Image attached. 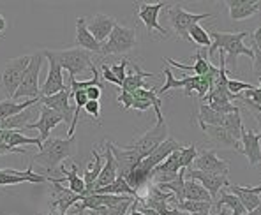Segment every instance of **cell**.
I'll use <instances>...</instances> for the list:
<instances>
[{
	"label": "cell",
	"mask_w": 261,
	"mask_h": 215,
	"mask_svg": "<svg viewBox=\"0 0 261 215\" xmlns=\"http://www.w3.org/2000/svg\"><path fill=\"white\" fill-rule=\"evenodd\" d=\"M191 215H210V212H201V213H191Z\"/></svg>",
	"instance_id": "56"
},
{
	"label": "cell",
	"mask_w": 261,
	"mask_h": 215,
	"mask_svg": "<svg viewBox=\"0 0 261 215\" xmlns=\"http://www.w3.org/2000/svg\"><path fill=\"white\" fill-rule=\"evenodd\" d=\"M92 157H94V160H92V164H88L85 173H83V182H85V193H83L82 196H87L95 187V182H97L99 175H101V170H102V164H105V163H102L101 153L95 150V148L92 150Z\"/></svg>",
	"instance_id": "27"
},
{
	"label": "cell",
	"mask_w": 261,
	"mask_h": 215,
	"mask_svg": "<svg viewBox=\"0 0 261 215\" xmlns=\"http://www.w3.org/2000/svg\"><path fill=\"white\" fill-rule=\"evenodd\" d=\"M194 59H196V62L193 65L180 64L178 60H173V59H170V57H164V62H168L170 65L176 67V69H182V71L194 72V76H205L206 72H208L210 69H212V62H210V60H206L205 57L201 55V51H196Z\"/></svg>",
	"instance_id": "26"
},
{
	"label": "cell",
	"mask_w": 261,
	"mask_h": 215,
	"mask_svg": "<svg viewBox=\"0 0 261 215\" xmlns=\"http://www.w3.org/2000/svg\"><path fill=\"white\" fill-rule=\"evenodd\" d=\"M224 4L228 6L229 18L233 21H242L245 18L254 16L261 9L259 0H226Z\"/></svg>",
	"instance_id": "21"
},
{
	"label": "cell",
	"mask_w": 261,
	"mask_h": 215,
	"mask_svg": "<svg viewBox=\"0 0 261 215\" xmlns=\"http://www.w3.org/2000/svg\"><path fill=\"white\" fill-rule=\"evenodd\" d=\"M134 201H136V199H129V201H124L122 205L113 206V208L99 206V208H95V210H88V215H127L129 206L133 205Z\"/></svg>",
	"instance_id": "39"
},
{
	"label": "cell",
	"mask_w": 261,
	"mask_h": 215,
	"mask_svg": "<svg viewBox=\"0 0 261 215\" xmlns=\"http://www.w3.org/2000/svg\"><path fill=\"white\" fill-rule=\"evenodd\" d=\"M69 97H71V90L65 88V90L59 92V94H55V95H49V97H39V104L57 111V113L62 117L64 124H69V127H71L76 108L74 104L69 102Z\"/></svg>",
	"instance_id": "10"
},
{
	"label": "cell",
	"mask_w": 261,
	"mask_h": 215,
	"mask_svg": "<svg viewBox=\"0 0 261 215\" xmlns=\"http://www.w3.org/2000/svg\"><path fill=\"white\" fill-rule=\"evenodd\" d=\"M130 65H133V71L134 72H129L127 76H125V79H124V83H122V92H127V94H133V92H136V90H140V88H150L145 83V78H152V76H155V74H152V72H145V71H141V67L138 64H134V62H129Z\"/></svg>",
	"instance_id": "24"
},
{
	"label": "cell",
	"mask_w": 261,
	"mask_h": 215,
	"mask_svg": "<svg viewBox=\"0 0 261 215\" xmlns=\"http://www.w3.org/2000/svg\"><path fill=\"white\" fill-rule=\"evenodd\" d=\"M184 201H205V203H214L212 196L208 194V191L201 185V183L194 182V180L186 178V185H184Z\"/></svg>",
	"instance_id": "30"
},
{
	"label": "cell",
	"mask_w": 261,
	"mask_h": 215,
	"mask_svg": "<svg viewBox=\"0 0 261 215\" xmlns=\"http://www.w3.org/2000/svg\"><path fill=\"white\" fill-rule=\"evenodd\" d=\"M6 153H21V155H25L27 150H25V148H20V150H14V148H11L9 145L4 141L2 134H0V155H6Z\"/></svg>",
	"instance_id": "46"
},
{
	"label": "cell",
	"mask_w": 261,
	"mask_h": 215,
	"mask_svg": "<svg viewBox=\"0 0 261 215\" xmlns=\"http://www.w3.org/2000/svg\"><path fill=\"white\" fill-rule=\"evenodd\" d=\"M101 72H102V78H105V82H110V83H113V85H117V87H122L120 82H118V79L115 78L113 72H111L108 64H105V62L101 64Z\"/></svg>",
	"instance_id": "45"
},
{
	"label": "cell",
	"mask_w": 261,
	"mask_h": 215,
	"mask_svg": "<svg viewBox=\"0 0 261 215\" xmlns=\"http://www.w3.org/2000/svg\"><path fill=\"white\" fill-rule=\"evenodd\" d=\"M6 29H7V21L4 18V14H0V32H4Z\"/></svg>",
	"instance_id": "51"
},
{
	"label": "cell",
	"mask_w": 261,
	"mask_h": 215,
	"mask_svg": "<svg viewBox=\"0 0 261 215\" xmlns=\"http://www.w3.org/2000/svg\"><path fill=\"white\" fill-rule=\"evenodd\" d=\"M36 104H39V97L37 99H27V101H23V102L9 101V99L0 101V122L6 120V118H9V117H14V115L25 111L27 108H32Z\"/></svg>",
	"instance_id": "29"
},
{
	"label": "cell",
	"mask_w": 261,
	"mask_h": 215,
	"mask_svg": "<svg viewBox=\"0 0 261 215\" xmlns=\"http://www.w3.org/2000/svg\"><path fill=\"white\" fill-rule=\"evenodd\" d=\"M78 152L76 148V138H48L39 148V152L32 157L30 163L39 164L46 171H57L64 164L65 159L72 157Z\"/></svg>",
	"instance_id": "1"
},
{
	"label": "cell",
	"mask_w": 261,
	"mask_h": 215,
	"mask_svg": "<svg viewBox=\"0 0 261 215\" xmlns=\"http://www.w3.org/2000/svg\"><path fill=\"white\" fill-rule=\"evenodd\" d=\"M199 127H201L203 132H205L206 136L214 141V143H217L219 147L231 148V150L240 152L242 143H240V141H237L235 138L228 132V130L222 127V125H199Z\"/></svg>",
	"instance_id": "22"
},
{
	"label": "cell",
	"mask_w": 261,
	"mask_h": 215,
	"mask_svg": "<svg viewBox=\"0 0 261 215\" xmlns=\"http://www.w3.org/2000/svg\"><path fill=\"white\" fill-rule=\"evenodd\" d=\"M59 171L62 173V180H67L69 182V191H72L74 194H80L82 196L85 193V182L83 178L78 175V164H71V170H65L64 164L59 168Z\"/></svg>",
	"instance_id": "31"
},
{
	"label": "cell",
	"mask_w": 261,
	"mask_h": 215,
	"mask_svg": "<svg viewBox=\"0 0 261 215\" xmlns=\"http://www.w3.org/2000/svg\"><path fill=\"white\" fill-rule=\"evenodd\" d=\"M180 148H182V145H180L178 141L175 140V138H168V140L164 141V143H161L159 147H157L155 150L150 153V155L145 157V159L140 160L138 164H140V168L145 173H148V175H150L153 168L159 166L161 163H164V160H166L168 157L171 155V153L176 152V150H180Z\"/></svg>",
	"instance_id": "13"
},
{
	"label": "cell",
	"mask_w": 261,
	"mask_h": 215,
	"mask_svg": "<svg viewBox=\"0 0 261 215\" xmlns=\"http://www.w3.org/2000/svg\"><path fill=\"white\" fill-rule=\"evenodd\" d=\"M252 115H254L256 122H258V125H259V129H261V113H252Z\"/></svg>",
	"instance_id": "54"
},
{
	"label": "cell",
	"mask_w": 261,
	"mask_h": 215,
	"mask_svg": "<svg viewBox=\"0 0 261 215\" xmlns=\"http://www.w3.org/2000/svg\"><path fill=\"white\" fill-rule=\"evenodd\" d=\"M59 124H64L62 117H60L57 111L49 110L46 106L39 108V120L37 122H30L23 130H29V129H37L39 130V141L44 143L46 140L49 138V132L53 130V127H57Z\"/></svg>",
	"instance_id": "17"
},
{
	"label": "cell",
	"mask_w": 261,
	"mask_h": 215,
	"mask_svg": "<svg viewBox=\"0 0 261 215\" xmlns=\"http://www.w3.org/2000/svg\"><path fill=\"white\" fill-rule=\"evenodd\" d=\"M49 215H53V213H49Z\"/></svg>",
	"instance_id": "58"
},
{
	"label": "cell",
	"mask_w": 261,
	"mask_h": 215,
	"mask_svg": "<svg viewBox=\"0 0 261 215\" xmlns=\"http://www.w3.org/2000/svg\"><path fill=\"white\" fill-rule=\"evenodd\" d=\"M216 206H217V210H221V208H224V206H226V208L231 210V215H245V213H247L244 206H242V203L239 201V198H237L235 194H231V193H224V191L219 194V199H217Z\"/></svg>",
	"instance_id": "34"
},
{
	"label": "cell",
	"mask_w": 261,
	"mask_h": 215,
	"mask_svg": "<svg viewBox=\"0 0 261 215\" xmlns=\"http://www.w3.org/2000/svg\"><path fill=\"white\" fill-rule=\"evenodd\" d=\"M43 60H44L43 51L30 55L29 67L25 69V74H23L21 83H20V87H18L16 94H14L13 101H18V99H25L27 101V99L41 97L39 72H41V67H43Z\"/></svg>",
	"instance_id": "5"
},
{
	"label": "cell",
	"mask_w": 261,
	"mask_h": 215,
	"mask_svg": "<svg viewBox=\"0 0 261 215\" xmlns=\"http://www.w3.org/2000/svg\"><path fill=\"white\" fill-rule=\"evenodd\" d=\"M85 23H87V30L92 34V37H94L99 44H102V43H106L111 30L115 29L117 20H115L113 16H108V14L97 13V14H92L90 18H85Z\"/></svg>",
	"instance_id": "16"
},
{
	"label": "cell",
	"mask_w": 261,
	"mask_h": 215,
	"mask_svg": "<svg viewBox=\"0 0 261 215\" xmlns=\"http://www.w3.org/2000/svg\"><path fill=\"white\" fill-rule=\"evenodd\" d=\"M261 134H254L252 130L249 129H242V147H240V153H244L245 157L249 159V166L254 168L256 164L261 163Z\"/></svg>",
	"instance_id": "19"
},
{
	"label": "cell",
	"mask_w": 261,
	"mask_h": 215,
	"mask_svg": "<svg viewBox=\"0 0 261 215\" xmlns=\"http://www.w3.org/2000/svg\"><path fill=\"white\" fill-rule=\"evenodd\" d=\"M184 185H186V170H180L175 180H171V182H168V183H159V185H155V187L161 191H164V193L173 194L176 203H182L184 201Z\"/></svg>",
	"instance_id": "32"
},
{
	"label": "cell",
	"mask_w": 261,
	"mask_h": 215,
	"mask_svg": "<svg viewBox=\"0 0 261 215\" xmlns=\"http://www.w3.org/2000/svg\"><path fill=\"white\" fill-rule=\"evenodd\" d=\"M186 178L187 180H194V182L201 183L208 194L212 196V199H216L219 193H221L222 187H228L229 185V180L228 176H221V175H210V173H203V171H198V170H186Z\"/></svg>",
	"instance_id": "15"
},
{
	"label": "cell",
	"mask_w": 261,
	"mask_h": 215,
	"mask_svg": "<svg viewBox=\"0 0 261 215\" xmlns=\"http://www.w3.org/2000/svg\"><path fill=\"white\" fill-rule=\"evenodd\" d=\"M85 113L88 117H92L95 120V124H101L99 122V117H101V102L99 101H87V104L83 106Z\"/></svg>",
	"instance_id": "44"
},
{
	"label": "cell",
	"mask_w": 261,
	"mask_h": 215,
	"mask_svg": "<svg viewBox=\"0 0 261 215\" xmlns=\"http://www.w3.org/2000/svg\"><path fill=\"white\" fill-rule=\"evenodd\" d=\"M134 97V95H133ZM133 110H138V111H147L148 108H153V104L150 101H145V99H136L134 97V101H133Z\"/></svg>",
	"instance_id": "48"
},
{
	"label": "cell",
	"mask_w": 261,
	"mask_h": 215,
	"mask_svg": "<svg viewBox=\"0 0 261 215\" xmlns=\"http://www.w3.org/2000/svg\"><path fill=\"white\" fill-rule=\"evenodd\" d=\"M249 37H251V51L252 55H254V64H252V71H254V74L261 78V26L259 29H256L252 34H249Z\"/></svg>",
	"instance_id": "35"
},
{
	"label": "cell",
	"mask_w": 261,
	"mask_h": 215,
	"mask_svg": "<svg viewBox=\"0 0 261 215\" xmlns=\"http://www.w3.org/2000/svg\"><path fill=\"white\" fill-rule=\"evenodd\" d=\"M138 44L136 30L130 26L124 25H115V29L111 30L110 37L106 39V43L101 44V53L99 55H124V53L130 51L134 46Z\"/></svg>",
	"instance_id": "7"
},
{
	"label": "cell",
	"mask_w": 261,
	"mask_h": 215,
	"mask_svg": "<svg viewBox=\"0 0 261 215\" xmlns=\"http://www.w3.org/2000/svg\"><path fill=\"white\" fill-rule=\"evenodd\" d=\"M226 115L212 110L208 104H199L198 113V124L199 125H224Z\"/></svg>",
	"instance_id": "33"
},
{
	"label": "cell",
	"mask_w": 261,
	"mask_h": 215,
	"mask_svg": "<svg viewBox=\"0 0 261 215\" xmlns=\"http://www.w3.org/2000/svg\"><path fill=\"white\" fill-rule=\"evenodd\" d=\"M214 206V203H205V201H182L176 203L175 208L182 210L186 213H201V212H210Z\"/></svg>",
	"instance_id": "38"
},
{
	"label": "cell",
	"mask_w": 261,
	"mask_h": 215,
	"mask_svg": "<svg viewBox=\"0 0 261 215\" xmlns=\"http://www.w3.org/2000/svg\"><path fill=\"white\" fill-rule=\"evenodd\" d=\"M237 141L242 140V129H244V124H242V117H240V108L233 113L226 115V120H224V125H222Z\"/></svg>",
	"instance_id": "36"
},
{
	"label": "cell",
	"mask_w": 261,
	"mask_h": 215,
	"mask_svg": "<svg viewBox=\"0 0 261 215\" xmlns=\"http://www.w3.org/2000/svg\"><path fill=\"white\" fill-rule=\"evenodd\" d=\"M245 215H261V203H259L258 208H254V210H252V212H247Z\"/></svg>",
	"instance_id": "52"
},
{
	"label": "cell",
	"mask_w": 261,
	"mask_h": 215,
	"mask_svg": "<svg viewBox=\"0 0 261 215\" xmlns=\"http://www.w3.org/2000/svg\"><path fill=\"white\" fill-rule=\"evenodd\" d=\"M155 115H157V122L150 130H147L143 136L134 140L130 145H122V147L133 153L138 160H143L145 157H148L161 143H164V141L170 138L168 136V134H170V129H168L166 118H164L161 108L155 110Z\"/></svg>",
	"instance_id": "3"
},
{
	"label": "cell",
	"mask_w": 261,
	"mask_h": 215,
	"mask_svg": "<svg viewBox=\"0 0 261 215\" xmlns=\"http://www.w3.org/2000/svg\"><path fill=\"white\" fill-rule=\"evenodd\" d=\"M193 170L210 173V175L228 176L229 163L226 159H219L216 150H203L193 163Z\"/></svg>",
	"instance_id": "11"
},
{
	"label": "cell",
	"mask_w": 261,
	"mask_h": 215,
	"mask_svg": "<svg viewBox=\"0 0 261 215\" xmlns=\"http://www.w3.org/2000/svg\"><path fill=\"white\" fill-rule=\"evenodd\" d=\"M69 90L71 92H76V90H88L92 87H99L102 90V83H101V76H99L97 69L92 67V79H85V82H78L76 78H69Z\"/></svg>",
	"instance_id": "37"
},
{
	"label": "cell",
	"mask_w": 261,
	"mask_h": 215,
	"mask_svg": "<svg viewBox=\"0 0 261 215\" xmlns=\"http://www.w3.org/2000/svg\"><path fill=\"white\" fill-rule=\"evenodd\" d=\"M105 164H102V170H101V175H99L97 182H95V187L94 189H101V187H106L110 183H113L118 176V168H117V160H115L113 153H111L108 143L105 141ZM92 189V191H94Z\"/></svg>",
	"instance_id": "23"
},
{
	"label": "cell",
	"mask_w": 261,
	"mask_h": 215,
	"mask_svg": "<svg viewBox=\"0 0 261 215\" xmlns=\"http://www.w3.org/2000/svg\"><path fill=\"white\" fill-rule=\"evenodd\" d=\"M101 95H102V90L99 87H92V88H88V90H87L88 101H99V99H101Z\"/></svg>",
	"instance_id": "49"
},
{
	"label": "cell",
	"mask_w": 261,
	"mask_h": 215,
	"mask_svg": "<svg viewBox=\"0 0 261 215\" xmlns=\"http://www.w3.org/2000/svg\"><path fill=\"white\" fill-rule=\"evenodd\" d=\"M136 208H138V199H136ZM138 210H140V212L143 213V215H159V213L155 212V210H152V208H147V206H143V205H141V206H140V208H138Z\"/></svg>",
	"instance_id": "50"
},
{
	"label": "cell",
	"mask_w": 261,
	"mask_h": 215,
	"mask_svg": "<svg viewBox=\"0 0 261 215\" xmlns=\"http://www.w3.org/2000/svg\"><path fill=\"white\" fill-rule=\"evenodd\" d=\"M76 46L85 49L88 53H101V44L87 30L85 18H78L76 20Z\"/></svg>",
	"instance_id": "25"
},
{
	"label": "cell",
	"mask_w": 261,
	"mask_h": 215,
	"mask_svg": "<svg viewBox=\"0 0 261 215\" xmlns=\"http://www.w3.org/2000/svg\"><path fill=\"white\" fill-rule=\"evenodd\" d=\"M258 79H259V83H261V78H258Z\"/></svg>",
	"instance_id": "57"
},
{
	"label": "cell",
	"mask_w": 261,
	"mask_h": 215,
	"mask_svg": "<svg viewBox=\"0 0 261 215\" xmlns=\"http://www.w3.org/2000/svg\"><path fill=\"white\" fill-rule=\"evenodd\" d=\"M216 215H226V210H224V208H221V210H219V212H217Z\"/></svg>",
	"instance_id": "55"
},
{
	"label": "cell",
	"mask_w": 261,
	"mask_h": 215,
	"mask_svg": "<svg viewBox=\"0 0 261 215\" xmlns=\"http://www.w3.org/2000/svg\"><path fill=\"white\" fill-rule=\"evenodd\" d=\"M117 101L120 102L124 110H130V106H133L134 97H133V94H127V92H122V94L117 97Z\"/></svg>",
	"instance_id": "47"
},
{
	"label": "cell",
	"mask_w": 261,
	"mask_h": 215,
	"mask_svg": "<svg viewBox=\"0 0 261 215\" xmlns=\"http://www.w3.org/2000/svg\"><path fill=\"white\" fill-rule=\"evenodd\" d=\"M212 44L208 48V59H212L216 51H224V55H228L226 59V65H237L240 55H245L249 59H254L251 48L244 44V39L249 36V32H210L208 34Z\"/></svg>",
	"instance_id": "2"
},
{
	"label": "cell",
	"mask_w": 261,
	"mask_h": 215,
	"mask_svg": "<svg viewBox=\"0 0 261 215\" xmlns=\"http://www.w3.org/2000/svg\"><path fill=\"white\" fill-rule=\"evenodd\" d=\"M43 55L48 59L49 62V71H48V76H46V82L44 85L41 87V97H49V95H55L59 92L65 90V82H64V69L57 64V60L49 55V51L46 49L43 51Z\"/></svg>",
	"instance_id": "12"
},
{
	"label": "cell",
	"mask_w": 261,
	"mask_h": 215,
	"mask_svg": "<svg viewBox=\"0 0 261 215\" xmlns=\"http://www.w3.org/2000/svg\"><path fill=\"white\" fill-rule=\"evenodd\" d=\"M228 189H229V193L239 198V201L245 208V212H252V210L259 206V203H261L259 194H254L249 187H240V185H235V183H229Z\"/></svg>",
	"instance_id": "28"
},
{
	"label": "cell",
	"mask_w": 261,
	"mask_h": 215,
	"mask_svg": "<svg viewBox=\"0 0 261 215\" xmlns=\"http://www.w3.org/2000/svg\"><path fill=\"white\" fill-rule=\"evenodd\" d=\"M49 55L57 60V64L69 72V78H76V76L83 74L94 67V60L88 51L82 48H71V49H48Z\"/></svg>",
	"instance_id": "4"
},
{
	"label": "cell",
	"mask_w": 261,
	"mask_h": 215,
	"mask_svg": "<svg viewBox=\"0 0 261 215\" xmlns=\"http://www.w3.org/2000/svg\"><path fill=\"white\" fill-rule=\"evenodd\" d=\"M138 6V18H140L141 21H143V25L147 26V34L152 32H159L161 36H163V39H166L168 37V30L164 29V26H161L159 23V13L164 9V7L168 6L166 2H157V4H136Z\"/></svg>",
	"instance_id": "9"
},
{
	"label": "cell",
	"mask_w": 261,
	"mask_h": 215,
	"mask_svg": "<svg viewBox=\"0 0 261 215\" xmlns=\"http://www.w3.org/2000/svg\"><path fill=\"white\" fill-rule=\"evenodd\" d=\"M164 76H166V83L155 90V94L159 95V97L163 94H166L168 90H171V88H184V90H186V95H193V92L198 90L199 76H184L182 79H176L173 76V72H171L168 67L164 69Z\"/></svg>",
	"instance_id": "20"
},
{
	"label": "cell",
	"mask_w": 261,
	"mask_h": 215,
	"mask_svg": "<svg viewBox=\"0 0 261 215\" xmlns=\"http://www.w3.org/2000/svg\"><path fill=\"white\" fill-rule=\"evenodd\" d=\"M249 189H251L254 194H261V185H258V187H249Z\"/></svg>",
	"instance_id": "53"
},
{
	"label": "cell",
	"mask_w": 261,
	"mask_h": 215,
	"mask_svg": "<svg viewBox=\"0 0 261 215\" xmlns=\"http://www.w3.org/2000/svg\"><path fill=\"white\" fill-rule=\"evenodd\" d=\"M256 88L252 83H245V82H240V79H229L228 78V90L231 92L233 95H239L242 92H247V90H252Z\"/></svg>",
	"instance_id": "42"
},
{
	"label": "cell",
	"mask_w": 261,
	"mask_h": 215,
	"mask_svg": "<svg viewBox=\"0 0 261 215\" xmlns=\"http://www.w3.org/2000/svg\"><path fill=\"white\" fill-rule=\"evenodd\" d=\"M29 62L30 55L16 57V59L7 60L4 69L0 71V88H2V92L9 101L14 99V94H16L18 87H20L25 69L29 67Z\"/></svg>",
	"instance_id": "6"
},
{
	"label": "cell",
	"mask_w": 261,
	"mask_h": 215,
	"mask_svg": "<svg viewBox=\"0 0 261 215\" xmlns=\"http://www.w3.org/2000/svg\"><path fill=\"white\" fill-rule=\"evenodd\" d=\"M189 39L194 41V43L199 46H205V48H210V44H212V39H210L208 32H206L199 23L198 25H193L189 29Z\"/></svg>",
	"instance_id": "40"
},
{
	"label": "cell",
	"mask_w": 261,
	"mask_h": 215,
	"mask_svg": "<svg viewBox=\"0 0 261 215\" xmlns=\"http://www.w3.org/2000/svg\"><path fill=\"white\" fill-rule=\"evenodd\" d=\"M198 157V148L196 145H189V147H182L178 150V160H180V168L182 170H189L193 166L194 159Z\"/></svg>",
	"instance_id": "41"
},
{
	"label": "cell",
	"mask_w": 261,
	"mask_h": 215,
	"mask_svg": "<svg viewBox=\"0 0 261 215\" xmlns=\"http://www.w3.org/2000/svg\"><path fill=\"white\" fill-rule=\"evenodd\" d=\"M53 183V194H51V208L57 210L59 213H65L69 208L82 201V196L74 194L72 191H69V187H64L62 183Z\"/></svg>",
	"instance_id": "18"
},
{
	"label": "cell",
	"mask_w": 261,
	"mask_h": 215,
	"mask_svg": "<svg viewBox=\"0 0 261 215\" xmlns=\"http://www.w3.org/2000/svg\"><path fill=\"white\" fill-rule=\"evenodd\" d=\"M206 18H212L210 13H203V14H194L186 11L182 6L178 4H171L168 7V20L171 23V29L175 30V34L180 37V39H189V29L193 25H198L201 20H206Z\"/></svg>",
	"instance_id": "8"
},
{
	"label": "cell",
	"mask_w": 261,
	"mask_h": 215,
	"mask_svg": "<svg viewBox=\"0 0 261 215\" xmlns=\"http://www.w3.org/2000/svg\"><path fill=\"white\" fill-rule=\"evenodd\" d=\"M44 183L48 182V176L44 173H34L32 163L29 164L25 171L18 170H0V185H16V183Z\"/></svg>",
	"instance_id": "14"
},
{
	"label": "cell",
	"mask_w": 261,
	"mask_h": 215,
	"mask_svg": "<svg viewBox=\"0 0 261 215\" xmlns=\"http://www.w3.org/2000/svg\"><path fill=\"white\" fill-rule=\"evenodd\" d=\"M130 60L127 59H124V60H120V64H115V65H110V69H111V72L115 74V78L120 82V85L124 83V79H125V76H127V72H125V69H127V65H129Z\"/></svg>",
	"instance_id": "43"
}]
</instances>
